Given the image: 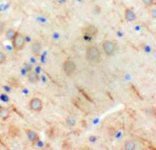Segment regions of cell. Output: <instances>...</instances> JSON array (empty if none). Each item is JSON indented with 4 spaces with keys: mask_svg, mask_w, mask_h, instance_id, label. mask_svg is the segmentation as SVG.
Masks as SVG:
<instances>
[{
    "mask_svg": "<svg viewBox=\"0 0 156 150\" xmlns=\"http://www.w3.org/2000/svg\"><path fill=\"white\" fill-rule=\"evenodd\" d=\"M12 40L13 47L15 50L19 51L23 48L25 43V40L22 34L18 32H16Z\"/></svg>",
    "mask_w": 156,
    "mask_h": 150,
    "instance_id": "cell-1",
    "label": "cell"
},
{
    "mask_svg": "<svg viewBox=\"0 0 156 150\" xmlns=\"http://www.w3.org/2000/svg\"><path fill=\"white\" fill-rule=\"evenodd\" d=\"M86 57L90 61H97L101 57V53L97 47L94 46H89L86 51Z\"/></svg>",
    "mask_w": 156,
    "mask_h": 150,
    "instance_id": "cell-2",
    "label": "cell"
},
{
    "mask_svg": "<svg viewBox=\"0 0 156 150\" xmlns=\"http://www.w3.org/2000/svg\"><path fill=\"white\" fill-rule=\"evenodd\" d=\"M64 70L68 75L72 74L76 70V65L75 63L70 60L65 61L64 63Z\"/></svg>",
    "mask_w": 156,
    "mask_h": 150,
    "instance_id": "cell-3",
    "label": "cell"
},
{
    "mask_svg": "<svg viewBox=\"0 0 156 150\" xmlns=\"http://www.w3.org/2000/svg\"><path fill=\"white\" fill-rule=\"evenodd\" d=\"M30 107L34 111H40L43 108V103L41 100L39 98H34L30 101Z\"/></svg>",
    "mask_w": 156,
    "mask_h": 150,
    "instance_id": "cell-4",
    "label": "cell"
},
{
    "mask_svg": "<svg viewBox=\"0 0 156 150\" xmlns=\"http://www.w3.org/2000/svg\"><path fill=\"white\" fill-rule=\"evenodd\" d=\"M104 51L107 55H111L114 52L115 46L114 44L111 41H105L103 44Z\"/></svg>",
    "mask_w": 156,
    "mask_h": 150,
    "instance_id": "cell-5",
    "label": "cell"
},
{
    "mask_svg": "<svg viewBox=\"0 0 156 150\" xmlns=\"http://www.w3.org/2000/svg\"><path fill=\"white\" fill-rule=\"evenodd\" d=\"M97 29L92 26H87L83 30V33L85 36L88 37H92L95 36L97 34Z\"/></svg>",
    "mask_w": 156,
    "mask_h": 150,
    "instance_id": "cell-6",
    "label": "cell"
},
{
    "mask_svg": "<svg viewBox=\"0 0 156 150\" xmlns=\"http://www.w3.org/2000/svg\"><path fill=\"white\" fill-rule=\"evenodd\" d=\"M125 17L127 22H133L136 19V15L130 8H126L125 11Z\"/></svg>",
    "mask_w": 156,
    "mask_h": 150,
    "instance_id": "cell-7",
    "label": "cell"
},
{
    "mask_svg": "<svg viewBox=\"0 0 156 150\" xmlns=\"http://www.w3.org/2000/svg\"><path fill=\"white\" fill-rule=\"evenodd\" d=\"M42 50L41 44L38 42H35L32 44L31 52L32 54L35 56H38L40 54Z\"/></svg>",
    "mask_w": 156,
    "mask_h": 150,
    "instance_id": "cell-8",
    "label": "cell"
},
{
    "mask_svg": "<svg viewBox=\"0 0 156 150\" xmlns=\"http://www.w3.org/2000/svg\"><path fill=\"white\" fill-rule=\"evenodd\" d=\"M9 116V111L6 108L2 107L0 108V118L2 120L8 118Z\"/></svg>",
    "mask_w": 156,
    "mask_h": 150,
    "instance_id": "cell-9",
    "label": "cell"
},
{
    "mask_svg": "<svg viewBox=\"0 0 156 150\" xmlns=\"http://www.w3.org/2000/svg\"><path fill=\"white\" fill-rule=\"evenodd\" d=\"M28 79L31 83H35L38 81L39 77L36 73H32L28 75Z\"/></svg>",
    "mask_w": 156,
    "mask_h": 150,
    "instance_id": "cell-10",
    "label": "cell"
},
{
    "mask_svg": "<svg viewBox=\"0 0 156 150\" xmlns=\"http://www.w3.org/2000/svg\"><path fill=\"white\" fill-rule=\"evenodd\" d=\"M26 132L28 139L30 141L34 142L37 139V135L35 132L29 130L27 131Z\"/></svg>",
    "mask_w": 156,
    "mask_h": 150,
    "instance_id": "cell-11",
    "label": "cell"
},
{
    "mask_svg": "<svg viewBox=\"0 0 156 150\" xmlns=\"http://www.w3.org/2000/svg\"><path fill=\"white\" fill-rule=\"evenodd\" d=\"M135 143L132 141H126L125 145V148L126 150H133L135 148Z\"/></svg>",
    "mask_w": 156,
    "mask_h": 150,
    "instance_id": "cell-12",
    "label": "cell"
},
{
    "mask_svg": "<svg viewBox=\"0 0 156 150\" xmlns=\"http://www.w3.org/2000/svg\"><path fill=\"white\" fill-rule=\"evenodd\" d=\"M15 31H14V30H13V29H8L6 32V36L7 38L8 39H11V40H12L15 34L16 33Z\"/></svg>",
    "mask_w": 156,
    "mask_h": 150,
    "instance_id": "cell-13",
    "label": "cell"
},
{
    "mask_svg": "<svg viewBox=\"0 0 156 150\" xmlns=\"http://www.w3.org/2000/svg\"><path fill=\"white\" fill-rule=\"evenodd\" d=\"M6 56L4 53L0 52V64L4 63L6 61Z\"/></svg>",
    "mask_w": 156,
    "mask_h": 150,
    "instance_id": "cell-14",
    "label": "cell"
},
{
    "mask_svg": "<svg viewBox=\"0 0 156 150\" xmlns=\"http://www.w3.org/2000/svg\"><path fill=\"white\" fill-rule=\"evenodd\" d=\"M5 28V23L4 22H0V36L4 32Z\"/></svg>",
    "mask_w": 156,
    "mask_h": 150,
    "instance_id": "cell-15",
    "label": "cell"
},
{
    "mask_svg": "<svg viewBox=\"0 0 156 150\" xmlns=\"http://www.w3.org/2000/svg\"><path fill=\"white\" fill-rule=\"evenodd\" d=\"M143 3L147 6H150L154 3V0H142Z\"/></svg>",
    "mask_w": 156,
    "mask_h": 150,
    "instance_id": "cell-16",
    "label": "cell"
},
{
    "mask_svg": "<svg viewBox=\"0 0 156 150\" xmlns=\"http://www.w3.org/2000/svg\"><path fill=\"white\" fill-rule=\"evenodd\" d=\"M150 15L153 18H156V10H152L150 12Z\"/></svg>",
    "mask_w": 156,
    "mask_h": 150,
    "instance_id": "cell-17",
    "label": "cell"
},
{
    "mask_svg": "<svg viewBox=\"0 0 156 150\" xmlns=\"http://www.w3.org/2000/svg\"><path fill=\"white\" fill-rule=\"evenodd\" d=\"M58 1L60 2H65L66 1V0H58Z\"/></svg>",
    "mask_w": 156,
    "mask_h": 150,
    "instance_id": "cell-18",
    "label": "cell"
}]
</instances>
